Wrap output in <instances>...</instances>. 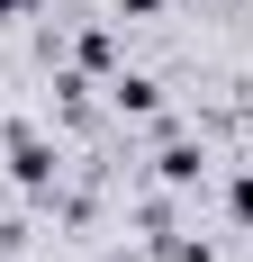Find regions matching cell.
Instances as JSON below:
<instances>
[{"label": "cell", "instance_id": "6da1fadb", "mask_svg": "<svg viewBox=\"0 0 253 262\" xmlns=\"http://www.w3.org/2000/svg\"><path fill=\"white\" fill-rule=\"evenodd\" d=\"M54 172H64V163H54V145H46V136L9 127V181H18V190H46Z\"/></svg>", "mask_w": 253, "mask_h": 262}, {"label": "cell", "instance_id": "7a4b0ae2", "mask_svg": "<svg viewBox=\"0 0 253 262\" xmlns=\"http://www.w3.org/2000/svg\"><path fill=\"white\" fill-rule=\"evenodd\" d=\"M154 172H163V181H172V190H190V181H199V172H208V154H199V145H190V136H163V154H154Z\"/></svg>", "mask_w": 253, "mask_h": 262}, {"label": "cell", "instance_id": "3957f363", "mask_svg": "<svg viewBox=\"0 0 253 262\" xmlns=\"http://www.w3.org/2000/svg\"><path fill=\"white\" fill-rule=\"evenodd\" d=\"M109 100H118L126 118H154V108H163V81H154V73H118V81H109Z\"/></svg>", "mask_w": 253, "mask_h": 262}, {"label": "cell", "instance_id": "277c9868", "mask_svg": "<svg viewBox=\"0 0 253 262\" xmlns=\"http://www.w3.org/2000/svg\"><path fill=\"white\" fill-rule=\"evenodd\" d=\"M73 63H81V73H109V63H118V46H109V27H91V36H81V46H73Z\"/></svg>", "mask_w": 253, "mask_h": 262}, {"label": "cell", "instance_id": "5b68a950", "mask_svg": "<svg viewBox=\"0 0 253 262\" xmlns=\"http://www.w3.org/2000/svg\"><path fill=\"white\" fill-rule=\"evenodd\" d=\"M226 217L253 235V172H235V181H226Z\"/></svg>", "mask_w": 253, "mask_h": 262}, {"label": "cell", "instance_id": "8992f818", "mask_svg": "<svg viewBox=\"0 0 253 262\" xmlns=\"http://www.w3.org/2000/svg\"><path fill=\"white\" fill-rule=\"evenodd\" d=\"M172 0H118V18H163Z\"/></svg>", "mask_w": 253, "mask_h": 262}, {"label": "cell", "instance_id": "52a82bcc", "mask_svg": "<svg viewBox=\"0 0 253 262\" xmlns=\"http://www.w3.org/2000/svg\"><path fill=\"white\" fill-rule=\"evenodd\" d=\"M18 18H36V0H0V27H18Z\"/></svg>", "mask_w": 253, "mask_h": 262}]
</instances>
